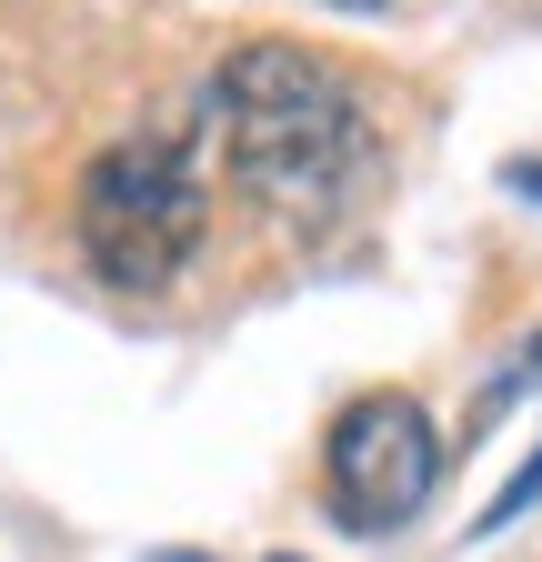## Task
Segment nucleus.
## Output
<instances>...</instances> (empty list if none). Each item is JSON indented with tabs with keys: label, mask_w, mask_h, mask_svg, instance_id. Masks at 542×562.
<instances>
[{
	"label": "nucleus",
	"mask_w": 542,
	"mask_h": 562,
	"mask_svg": "<svg viewBox=\"0 0 542 562\" xmlns=\"http://www.w3.org/2000/svg\"><path fill=\"white\" fill-rule=\"evenodd\" d=\"M212 131H222L232 181L302 232L342 222L372 181V121L352 81L302 41H241L212 70Z\"/></svg>",
	"instance_id": "f257e3e1"
},
{
	"label": "nucleus",
	"mask_w": 542,
	"mask_h": 562,
	"mask_svg": "<svg viewBox=\"0 0 542 562\" xmlns=\"http://www.w3.org/2000/svg\"><path fill=\"white\" fill-rule=\"evenodd\" d=\"M71 232L81 261L111 281V292H161L181 281V261L212 232V191H201V161L181 151L171 131H131L81 171L71 191Z\"/></svg>",
	"instance_id": "f03ea898"
},
{
	"label": "nucleus",
	"mask_w": 542,
	"mask_h": 562,
	"mask_svg": "<svg viewBox=\"0 0 542 562\" xmlns=\"http://www.w3.org/2000/svg\"><path fill=\"white\" fill-rule=\"evenodd\" d=\"M321 482H331V522L342 532H402L442 482L432 412L413 392H362L321 442Z\"/></svg>",
	"instance_id": "7ed1b4c3"
},
{
	"label": "nucleus",
	"mask_w": 542,
	"mask_h": 562,
	"mask_svg": "<svg viewBox=\"0 0 542 562\" xmlns=\"http://www.w3.org/2000/svg\"><path fill=\"white\" fill-rule=\"evenodd\" d=\"M532 492H542V452H532V462H522V472H512V482L493 492V503H483V522H472V532H503L512 513H532Z\"/></svg>",
	"instance_id": "20e7f679"
},
{
	"label": "nucleus",
	"mask_w": 542,
	"mask_h": 562,
	"mask_svg": "<svg viewBox=\"0 0 542 562\" xmlns=\"http://www.w3.org/2000/svg\"><path fill=\"white\" fill-rule=\"evenodd\" d=\"M532 382H542V331H532V351H522V362H512V372L483 392V412H503V402H512V392H532Z\"/></svg>",
	"instance_id": "39448f33"
},
{
	"label": "nucleus",
	"mask_w": 542,
	"mask_h": 562,
	"mask_svg": "<svg viewBox=\"0 0 542 562\" xmlns=\"http://www.w3.org/2000/svg\"><path fill=\"white\" fill-rule=\"evenodd\" d=\"M512 191H522V201H542V161H512Z\"/></svg>",
	"instance_id": "423d86ee"
},
{
	"label": "nucleus",
	"mask_w": 542,
	"mask_h": 562,
	"mask_svg": "<svg viewBox=\"0 0 542 562\" xmlns=\"http://www.w3.org/2000/svg\"><path fill=\"white\" fill-rule=\"evenodd\" d=\"M331 11H382V0H331Z\"/></svg>",
	"instance_id": "0eeeda50"
}]
</instances>
